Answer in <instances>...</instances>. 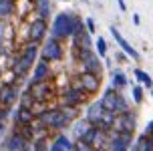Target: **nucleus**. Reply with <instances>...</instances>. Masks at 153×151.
<instances>
[{"instance_id":"f257e3e1","label":"nucleus","mask_w":153,"mask_h":151,"mask_svg":"<svg viewBox=\"0 0 153 151\" xmlns=\"http://www.w3.org/2000/svg\"><path fill=\"white\" fill-rule=\"evenodd\" d=\"M36 60H38V45H34V42H26L24 48H22V53L12 60V75H14L16 83L30 73V68L34 67Z\"/></svg>"},{"instance_id":"f03ea898","label":"nucleus","mask_w":153,"mask_h":151,"mask_svg":"<svg viewBox=\"0 0 153 151\" xmlns=\"http://www.w3.org/2000/svg\"><path fill=\"white\" fill-rule=\"evenodd\" d=\"M87 93L83 91V87L79 85V81L75 79V83L67 87L65 91H61V97H59V107H79L87 101Z\"/></svg>"},{"instance_id":"7ed1b4c3","label":"nucleus","mask_w":153,"mask_h":151,"mask_svg":"<svg viewBox=\"0 0 153 151\" xmlns=\"http://www.w3.org/2000/svg\"><path fill=\"white\" fill-rule=\"evenodd\" d=\"M65 57V48H62L61 40H54V38H48L42 48L38 51V59L40 60H46V62H56Z\"/></svg>"},{"instance_id":"20e7f679","label":"nucleus","mask_w":153,"mask_h":151,"mask_svg":"<svg viewBox=\"0 0 153 151\" xmlns=\"http://www.w3.org/2000/svg\"><path fill=\"white\" fill-rule=\"evenodd\" d=\"M69 22H71V12H59L51 24V38L67 40L69 38Z\"/></svg>"},{"instance_id":"39448f33","label":"nucleus","mask_w":153,"mask_h":151,"mask_svg":"<svg viewBox=\"0 0 153 151\" xmlns=\"http://www.w3.org/2000/svg\"><path fill=\"white\" fill-rule=\"evenodd\" d=\"M28 93H30L34 101H46L53 97V83L51 81H30L28 83Z\"/></svg>"},{"instance_id":"423d86ee","label":"nucleus","mask_w":153,"mask_h":151,"mask_svg":"<svg viewBox=\"0 0 153 151\" xmlns=\"http://www.w3.org/2000/svg\"><path fill=\"white\" fill-rule=\"evenodd\" d=\"M135 127H137V117L131 113V111L115 115V123H113L115 131H119V133H133Z\"/></svg>"},{"instance_id":"0eeeda50","label":"nucleus","mask_w":153,"mask_h":151,"mask_svg":"<svg viewBox=\"0 0 153 151\" xmlns=\"http://www.w3.org/2000/svg\"><path fill=\"white\" fill-rule=\"evenodd\" d=\"M20 97V87L14 83H4L0 87V107H12Z\"/></svg>"},{"instance_id":"6e6552de","label":"nucleus","mask_w":153,"mask_h":151,"mask_svg":"<svg viewBox=\"0 0 153 151\" xmlns=\"http://www.w3.org/2000/svg\"><path fill=\"white\" fill-rule=\"evenodd\" d=\"M46 32H48V22L42 20V18H34L28 24V42H34V45L42 42Z\"/></svg>"},{"instance_id":"1a4fd4ad","label":"nucleus","mask_w":153,"mask_h":151,"mask_svg":"<svg viewBox=\"0 0 153 151\" xmlns=\"http://www.w3.org/2000/svg\"><path fill=\"white\" fill-rule=\"evenodd\" d=\"M101 79L103 77H97V75H93V73H81V75L76 77L79 85L83 87V91L87 95H95L101 89Z\"/></svg>"},{"instance_id":"9d476101","label":"nucleus","mask_w":153,"mask_h":151,"mask_svg":"<svg viewBox=\"0 0 153 151\" xmlns=\"http://www.w3.org/2000/svg\"><path fill=\"white\" fill-rule=\"evenodd\" d=\"M109 30H111V34H113L115 42H117V45L121 46V51H123L125 54H127V57H129L131 60H141V54H139L137 51H135V48H133V46H131L129 42H127V40L123 38V34L119 32V28H117V26H111Z\"/></svg>"},{"instance_id":"9b49d317","label":"nucleus","mask_w":153,"mask_h":151,"mask_svg":"<svg viewBox=\"0 0 153 151\" xmlns=\"http://www.w3.org/2000/svg\"><path fill=\"white\" fill-rule=\"evenodd\" d=\"M30 71H32L30 81H48V79L53 77V68H51V62H46V60H40V59L34 62V67H32Z\"/></svg>"},{"instance_id":"f8f14e48","label":"nucleus","mask_w":153,"mask_h":151,"mask_svg":"<svg viewBox=\"0 0 153 151\" xmlns=\"http://www.w3.org/2000/svg\"><path fill=\"white\" fill-rule=\"evenodd\" d=\"M10 115H12V121H14L16 127H20V125H30L32 121L36 119V117H34V113H32L28 107H20V105L16 107Z\"/></svg>"},{"instance_id":"ddd939ff","label":"nucleus","mask_w":153,"mask_h":151,"mask_svg":"<svg viewBox=\"0 0 153 151\" xmlns=\"http://www.w3.org/2000/svg\"><path fill=\"white\" fill-rule=\"evenodd\" d=\"M103 105H101V101H93L91 105L87 107V111H85V119L91 123L93 127H99V121H101V115H103Z\"/></svg>"},{"instance_id":"4468645a","label":"nucleus","mask_w":153,"mask_h":151,"mask_svg":"<svg viewBox=\"0 0 153 151\" xmlns=\"http://www.w3.org/2000/svg\"><path fill=\"white\" fill-rule=\"evenodd\" d=\"M81 68H83V73H93V75L97 77H103V62H101L99 54H93V57H89L87 60H83L81 62Z\"/></svg>"},{"instance_id":"2eb2a0df","label":"nucleus","mask_w":153,"mask_h":151,"mask_svg":"<svg viewBox=\"0 0 153 151\" xmlns=\"http://www.w3.org/2000/svg\"><path fill=\"white\" fill-rule=\"evenodd\" d=\"M32 8H34L36 18H42V20H48L51 14H53V2L51 0H34Z\"/></svg>"},{"instance_id":"dca6fc26","label":"nucleus","mask_w":153,"mask_h":151,"mask_svg":"<svg viewBox=\"0 0 153 151\" xmlns=\"http://www.w3.org/2000/svg\"><path fill=\"white\" fill-rule=\"evenodd\" d=\"M117 93L119 91H115L113 87H109V89H105V93L101 95V105H103V109L105 111H113L115 113V107H117Z\"/></svg>"},{"instance_id":"f3484780","label":"nucleus","mask_w":153,"mask_h":151,"mask_svg":"<svg viewBox=\"0 0 153 151\" xmlns=\"http://www.w3.org/2000/svg\"><path fill=\"white\" fill-rule=\"evenodd\" d=\"M73 125V131H71V139L75 141V139H83L85 135H87V131L91 129V123L87 119H76L71 123Z\"/></svg>"},{"instance_id":"a211bd4d","label":"nucleus","mask_w":153,"mask_h":151,"mask_svg":"<svg viewBox=\"0 0 153 151\" xmlns=\"http://www.w3.org/2000/svg\"><path fill=\"white\" fill-rule=\"evenodd\" d=\"M127 85H129V81H127L125 73H123L121 68H113V73H111V87H113L115 91H119V93H121Z\"/></svg>"},{"instance_id":"6ab92c4d","label":"nucleus","mask_w":153,"mask_h":151,"mask_svg":"<svg viewBox=\"0 0 153 151\" xmlns=\"http://www.w3.org/2000/svg\"><path fill=\"white\" fill-rule=\"evenodd\" d=\"M24 145H26V141L22 139V135L18 133V131H12V135L6 139V143H4V149H20L24 151Z\"/></svg>"},{"instance_id":"aec40b11","label":"nucleus","mask_w":153,"mask_h":151,"mask_svg":"<svg viewBox=\"0 0 153 151\" xmlns=\"http://www.w3.org/2000/svg\"><path fill=\"white\" fill-rule=\"evenodd\" d=\"M16 12V2L14 0H0V20L4 22Z\"/></svg>"},{"instance_id":"412c9836","label":"nucleus","mask_w":153,"mask_h":151,"mask_svg":"<svg viewBox=\"0 0 153 151\" xmlns=\"http://www.w3.org/2000/svg\"><path fill=\"white\" fill-rule=\"evenodd\" d=\"M133 151H153V139L149 135H141L137 141H135Z\"/></svg>"},{"instance_id":"4be33fe9","label":"nucleus","mask_w":153,"mask_h":151,"mask_svg":"<svg viewBox=\"0 0 153 151\" xmlns=\"http://www.w3.org/2000/svg\"><path fill=\"white\" fill-rule=\"evenodd\" d=\"M115 115H117V113H113V111H103V115H101V121H99V127L103 129V131H109V129H113Z\"/></svg>"},{"instance_id":"5701e85b","label":"nucleus","mask_w":153,"mask_h":151,"mask_svg":"<svg viewBox=\"0 0 153 151\" xmlns=\"http://www.w3.org/2000/svg\"><path fill=\"white\" fill-rule=\"evenodd\" d=\"M73 42H75V46H87V48H93V38H91V34H89L87 30L79 32V34L73 38Z\"/></svg>"},{"instance_id":"b1692460","label":"nucleus","mask_w":153,"mask_h":151,"mask_svg":"<svg viewBox=\"0 0 153 151\" xmlns=\"http://www.w3.org/2000/svg\"><path fill=\"white\" fill-rule=\"evenodd\" d=\"M133 75H135V79H137L139 83H143V87H145V89H151V87H153V79L147 75L145 71H141V68H135V71H133Z\"/></svg>"},{"instance_id":"393cba45","label":"nucleus","mask_w":153,"mask_h":151,"mask_svg":"<svg viewBox=\"0 0 153 151\" xmlns=\"http://www.w3.org/2000/svg\"><path fill=\"white\" fill-rule=\"evenodd\" d=\"M93 54H95L93 48H87V46H75V59L79 60V62L87 60L89 57H93Z\"/></svg>"},{"instance_id":"a878e982","label":"nucleus","mask_w":153,"mask_h":151,"mask_svg":"<svg viewBox=\"0 0 153 151\" xmlns=\"http://www.w3.org/2000/svg\"><path fill=\"white\" fill-rule=\"evenodd\" d=\"M127 111H131L129 101L123 97L121 93H117V107H115V113H127Z\"/></svg>"},{"instance_id":"bb28decb","label":"nucleus","mask_w":153,"mask_h":151,"mask_svg":"<svg viewBox=\"0 0 153 151\" xmlns=\"http://www.w3.org/2000/svg\"><path fill=\"white\" fill-rule=\"evenodd\" d=\"M95 48H97V54H99V59H107V40L103 36H99L95 40Z\"/></svg>"},{"instance_id":"cd10ccee","label":"nucleus","mask_w":153,"mask_h":151,"mask_svg":"<svg viewBox=\"0 0 153 151\" xmlns=\"http://www.w3.org/2000/svg\"><path fill=\"white\" fill-rule=\"evenodd\" d=\"M131 97H133V103L135 105H141L143 103V87L141 85H133L131 87Z\"/></svg>"},{"instance_id":"c85d7f7f","label":"nucleus","mask_w":153,"mask_h":151,"mask_svg":"<svg viewBox=\"0 0 153 151\" xmlns=\"http://www.w3.org/2000/svg\"><path fill=\"white\" fill-rule=\"evenodd\" d=\"M62 109V113H65V117L73 123V121L79 119V107H61Z\"/></svg>"},{"instance_id":"c756f323","label":"nucleus","mask_w":153,"mask_h":151,"mask_svg":"<svg viewBox=\"0 0 153 151\" xmlns=\"http://www.w3.org/2000/svg\"><path fill=\"white\" fill-rule=\"evenodd\" d=\"M18 105H20V107H28V109H30V107L34 105V97H32L28 91H22V93H20V103H18Z\"/></svg>"},{"instance_id":"7c9ffc66","label":"nucleus","mask_w":153,"mask_h":151,"mask_svg":"<svg viewBox=\"0 0 153 151\" xmlns=\"http://www.w3.org/2000/svg\"><path fill=\"white\" fill-rule=\"evenodd\" d=\"M83 22H85V30H87L89 34H93V32L97 30V24H95V18H93V16H87Z\"/></svg>"},{"instance_id":"2f4dec72","label":"nucleus","mask_w":153,"mask_h":151,"mask_svg":"<svg viewBox=\"0 0 153 151\" xmlns=\"http://www.w3.org/2000/svg\"><path fill=\"white\" fill-rule=\"evenodd\" d=\"M12 113V107H0V123H6Z\"/></svg>"},{"instance_id":"473e14b6","label":"nucleus","mask_w":153,"mask_h":151,"mask_svg":"<svg viewBox=\"0 0 153 151\" xmlns=\"http://www.w3.org/2000/svg\"><path fill=\"white\" fill-rule=\"evenodd\" d=\"M46 151H67L65 147H62L61 143H56V141H48V145H46Z\"/></svg>"},{"instance_id":"72a5a7b5","label":"nucleus","mask_w":153,"mask_h":151,"mask_svg":"<svg viewBox=\"0 0 153 151\" xmlns=\"http://www.w3.org/2000/svg\"><path fill=\"white\" fill-rule=\"evenodd\" d=\"M4 28H6V24L0 20V48H2V45H4Z\"/></svg>"},{"instance_id":"f704fd0d","label":"nucleus","mask_w":153,"mask_h":151,"mask_svg":"<svg viewBox=\"0 0 153 151\" xmlns=\"http://www.w3.org/2000/svg\"><path fill=\"white\" fill-rule=\"evenodd\" d=\"M117 4H119V8H121V12H125V10H127V4H125V0H117Z\"/></svg>"},{"instance_id":"c9c22d12","label":"nucleus","mask_w":153,"mask_h":151,"mask_svg":"<svg viewBox=\"0 0 153 151\" xmlns=\"http://www.w3.org/2000/svg\"><path fill=\"white\" fill-rule=\"evenodd\" d=\"M133 24H141V18H139V14H133Z\"/></svg>"},{"instance_id":"e433bc0d","label":"nucleus","mask_w":153,"mask_h":151,"mask_svg":"<svg viewBox=\"0 0 153 151\" xmlns=\"http://www.w3.org/2000/svg\"><path fill=\"white\" fill-rule=\"evenodd\" d=\"M4 129H6V127H4V123H0V135L4 133Z\"/></svg>"},{"instance_id":"4c0bfd02","label":"nucleus","mask_w":153,"mask_h":151,"mask_svg":"<svg viewBox=\"0 0 153 151\" xmlns=\"http://www.w3.org/2000/svg\"><path fill=\"white\" fill-rule=\"evenodd\" d=\"M149 91H151V97H153V87H151V89H149Z\"/></svg>"},{"instance_id":"58836bf2","label":"nucleus","mask_w":153,"mask_h":151,"mask_svg":"<svg viewBox=\"0 0 153 151\" xmlns=\"http://www.w3.org/2000/svg\"><path fill=\"white\" fill-rule=\"evenodd\" d=\"M149 137H151V139H153V131H151V135H149Z\"/></svg>"},{"instance_id":"ea45409f","label":"nucleus","mask_w":153,"mask_h":151,"mask_svg":"<svg viewBox=\"0 0 153 151\" xmlns=\"http://www.w3.org/2000/svg\"><path fill=\"white\" fill-rule=\"evenodd\" d=\"M61 2H69V0H61Z\"/></svg>"},{"instance_id":"a19ab883","label":"nucleus","mask_w":153,"mask_h":151,"mask_svg":"<svg viewBox=\"0 0 153 151\" xmlns=\"http://www.w3.org/2000/svg\"><path fill=\"white\" fill-rule=\"evenodd\" d=\"M83 2H89V0H83Z\"/></svg>"},{"instance_id":"79ce46f5","label":"nucleus","mask_w":153,"mask_h":151,"mask_svg":"<svg viewBox=\"0 0 153 151\" xmlns=\"http://www.w3.org/2000/svg\"><path fill=\"white\" fill-rule=\"evenodd\" d=\"M14 2H18V0H14Z\"/></svg>"},{"instance_id":"37998d69","label":"nucleus","mask_w":153,"mask_h":151,"mask_svg":"<svg viewBox=\"0 0 153 151\" xmlns=\"http://www.w3.org/2000/svg\"><path fill=\"white\" fill-rule=\"evenodd\" d=\"M32 2H34V0H32Z\"/></svg>"},{"instance_id":"c03bdc74","label":"nucleus","mask_w":153,"mask_h":151,"mask_svg":"<svg viewBox=\"0 0 153 151\" xmlns=\"http://www.w3.org/2000/svg\"><path fill=\"white\" fill-rule=\"evenodd\" d=\"M71 151H73V149H71Z\"/></svg>"}]
</instances>
